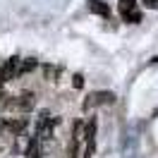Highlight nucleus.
Listing matches in <instances>:
<instances>
[{
    "mask_svg": "<svg viewBox=\"0 0 158 158\" xmlns=\"http://www.w3.org/2000/svg\"><path fill=\"white\" fill-rule=\"evenodd\" d=\"M113 103H115V94L113 91H94V94L86 96L81 108L91 110V108H98V106H113Z\"/></svg>",
    "mask_w": 158,
    "mask_h": 158,
    "instance_id": "2",
    "label": "nucleus"
},
{
    "mask_svg": "<svg viewBox=\"0 0 158 158\" xmlns=\"http://www.w3.org/2000/svg\"><path fill=\"white\" fill-rule=\"evenodd\" d=\"M89 10L94 12V15H98V17H108L110 15L108 2H103V0H89Z\"/></svg>",
    "mask_w": 158,
    "mask_h": 158,
    "instance_id": "6",
    "label": "nucleus"
},
{
    "mask_svg": "<svg viewBox=\"0 0 158 158\" xmlns=\"http://www.w3.org/2000/svg\"><path fill=\"white\" fill-rule=\"evenodd\" d=\"M36 65H39V62H36L34 58H27V60H22V62H19V69H17V74H27V72H31V69L36 67Z\"/></svg>",
    "mask_w": 158,
    "mask_h": 158,
    "instance_id": "8",
    "label": "nucleus"
},
{
    "mask_svg": "<svg viewBox=\"0 0 158 158\" xmlns=\"http://www.w3.org/2000/svg\"><path fill=\"white\" fill-rule=\"evenodd\" d=\"M36 106V101H34V94H22V96H10V98L5 101V115H22V113H29L34 110Z\"/></svg>",
    "mask_w": 158,
    "mask_h": 158,
    "instance_id": "1",
    "label": "nucleus"
},
{
    "mask_svg": "<svg viewBox=\"0 0 158 158\" xmlns=\"http://www.w3.org/2000/svg\"><path fill=\"white\" fill-rule=\"evenodd\" d=\"M43 72H46V79H48V81H55V77H58V69L53 67V65H46V67H43Z\"/></svg>",
    "mask_w": 158,
    "mask_h": 158,
    "instance_id": "10",
    "label": "nucleus"
},
{
    "mask_svg": "<svg viewBox=\"0 0 158 158\" xmlns=\"http://www.w3.org/2000/svg\"><path fill=\"white\" fill-rule=\"evenodd\" d=\"M146 7H153V10H158V0H141Z\"/></svg>",
    "mask_w": 158,
    "mask_h": 158,
    "instance_id": "12",
    "label": "nucleus"
},
{
    "mask_svg": "<svg viewBox=\"0 0 158 158\" xmlns=\"http://www.w3.org/2000/svg\"><path fill=\"white\" fill-rule=\"evenodd\" d=\"M41 153V146H39V137H34L29 141V146H27V158H39Z\"/></svg>",
    "mask_w": 158,
    "mask_h": 158,
    "instance_id": "7",
    "label": "nucleus"
},
{
    "mask_svg": "<svg viewBox=\"0 0 158 158\" xmlns=\"http://www.w3.org/2000/svg\"><path fill=\"white\" fill-rule=\"evenodd\" d=\"M72 86H74V89H81V86H84V77H81V74H74V79H72Z\"/></svg>",
    "mask_w": 158,
    "mask_h": 158,
    "instance_id": "11",
    "label": "nucleus"
},
{
    "mask_svg": "<svg viewBox=\"0 0 158 158\" xmlns=\"http://www.w3.org/2000/svg\"><path fill=\"white\" fill-rule=\"evenodd\" d=\"M2 148H5V146H2V141H0V151H2Z\"/></svg>",
    "mask_w": 158,
    "mask_h": 158,
    "instance_id": "14",
    "label": "nucleus"
},
{
    "mask_svg": "<svg viewBox=\"0 0 158 158\" xmlns=\"http://www.w3.org/2000/svg\"><path fill=\"white\" fill-rule=\"evenodd\" d=\"M96 118L89 120V125H86V132H84V141H96Z\"/></svg>",
    "mask_w": 158,
    "mask_h": 158,
    "instance_id": "9",
    "label": "nucleus"
},
{
    "mask_svg": "<svg viewBox=\"0 0 158 158\" xmlns=\"http://www.w3.org/2000/svg\"><path fill=\"white\" fill-rule=\"evenodd\" d=\"M118 12H120V17L125 22H129V24H139L141 22V12L137 10V0H120Z\"/></svg>",
    "mask_w": 158,
    "mask_h": 158,
    "instance_id": "3",
    "label": "nucleus"
},
{
    "mask_svg": "<svg viewBox=\"0 0 158 158\" xmlns=\"http://www.w3.org/2000/svg\"><path fill=\"white\" fill-rule=\"evenodd\" d=\"M151 62H158V58H153V60H151Z\"/></svg>",
    "mask_w": 158,
    "mask_h": 158,
    "instance_id": "15",
    "label": "nucleus"
},
{
    "mask_svg": "<svg viewBox=\"0 0 158 158\" xmlns=\"http://www.w3.org/2000/svg\"><path fill=\"white\" fill-rule=\"evenodd\" d=\"M2 101H5V94H2V89H0V103H2Z\"/></svg>",
    "mask_w": 158,
    "mask_h": 158,
    "instance_id": "13",
    "label": "nucleus"
},
{
    "mask_svg": "<svg viewBox=\"0 0 158 158\" xmlns=\"http://www.w3.org/2000/svg\"><path fill=\"white\" fill-rule=\"evenodd\" d=\"M19 62H22V60L15 55V58H10L5 65H2V67H0V86H2V84H7L10 79H15L17 69H19Z\"/></svg>",
    "mask_w": 158,
    "mask_h": 158,
    "instance_id": "4",
    "label": "nucleus"
},
{
    "mask_svg": "<svg viewBox=\"0 0 158 158\" xmlns=\"http://www.w3.org/2000/svg\"><path fill=\"white\" fill-rule=\"evenodd\" d=\"M27 118H5L2 120V129L5 132H10L12 137H17V134H22L24 129H27Z\"/></svg>",
    "mask_w": 158,
    "mask_h": 158,
    "instance_id": "5",
    "label": "nucleus"
}]
</instances>
